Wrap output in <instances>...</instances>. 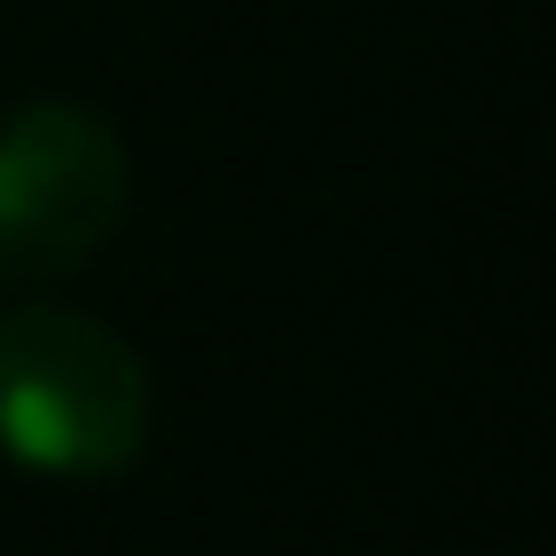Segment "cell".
<instances>
[{
    "mask_svg": "<svg viewBox=\"0 0 556 556\" xmlns=\"http://www.w3.org/2000/svg\"><path fill=\"white\" fill-rule=\"evenodd\" d=\"M148 426V361L106 319L66 303H25L0 319V451L25 475L115 483L139 467Z\"/></svg>",
    "mask_w": 556,
    "mask_h": 556,
    "instance_id": "obj_1",
    "label": "cell"
},
{
    "mask_svg": "<svg viewBox=\"0 0 556 556\" xmlns=\"http://www.w3.org/2000/svg\"><path fill=\"white\" fill-rule=\"evenodd\" d=\"M131 205V156L106 115L34 99L0 115V287L74 278Z\"/></svg>",
    "mask_w": 556,
    "mask_h": 556,
    "instance_id": "obj_2",
    "label": "cell"
}]
</instances>
